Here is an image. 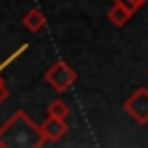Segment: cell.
<instances>
[{
    "mask_svg": "<svg viewBox=\"0 0 148 148\" xmlns=\"http://www.w3.org/2000/svg\"><path fill=\"white\" fill-rule=\"evenodd\" d=\"M76 72L65 62V60H56L46 72H44V81L56 90V92H65L76 83Z\"/></svg>",
    "mask_w": 148,
    "mask_h": 148,
    "instance_id": "2",
    "label": "cell"
},
{
    "mask_svg": "<svg viewBox=\"0 0 148 148\" xmlns=\"http://www.w3.org/2000/svg\"><path fill=\"white\" fill-rule=\"evenodd\" d=\"M46 113L53 116V118H62V120H67V116H69V106L65 104V99H53V102L46 106Z\"/></svg>",
    "mask_w": 148,
    "mask_h": 148,
    "instance_id": "7",
    "label": "cell"
},
{
    "mask_svg": "<svg viewBox=\"0 0 148 148\" xmlns=\"http://www.w3.org/2000/svg\"><path fill=\"white\" fill-rule=\"evenodd\" d=\"M39 132H42L44 143L60 141V139L67 134V120H62V118H53V116H46V120L39 125Z\"/></svg>",
    "mask_w": 148,
    "mask_h": 148,
    "instance_id": "4",
    "label": "cell"
},
{
    "mask_svg": "<svg viewBox=\"0 0 148 148\" xmlns=\"http://www.w3.org/2000/svg\"><path fill=\"white\" fill-rule=\"evenodd\" d=\"M132 16H134V14H132L127 7L118 5V2H113V5L109 7V12H106V18H109V21H111V25H116V28H123Z\"/></svg>",
    "mask_w": 148,
    "mask_h": 148,
    "instance_id": "6",
    "label": "cell"
},
{
    "mask_svg": "<svg viewBox=\"0 0 148 148\" xmlns=\"http://www.w3.org/2000/svg\"><path fill=\"white\" fill-rule=\"evenodd\" d=\"M44 146L39 125L30 120L25 111H14L0 125V148H39Z\"/></svg>",
    "mask_w": 148,
    "mask_h": 148,
    "instance_id": "1",
    "label": "cell"
},
{
    "mask_svg": "<svg viewBox=\"0 0 148 148\" xmlns=\"http://www.w3.org/2000/svg\"><path fill=\"white\" fill-rule=\"evenodd\" d=\"M21 21H23V28H25L28 32H39V30H44V25H46V16H44V12L37 9V7L28 9Z\"/></svg>",
    "mask_w": 148,
    "mask_h": 148,
    "instance_id": "5",
    "label": "cell"
},
{
    "mask_svg": "<svg viewBox=\"0 0 148 148\" xmlns=\"http://www.w3.org/2000/svg\"><path fill=\"white\" fill-rule=\"evenodd\" d=\"M23 51H25V44H23V46H21V49H18V51H16L14 56H12V58H7V60H5L2 65H0V74H2V67H5V65H9V62H12L14 58H18V53H23ZM7 95H9V90H7V83H5V79L0 76V104H2L5 99H7Z\"/></svg>",
    "mask_w": 148,
    "mask_h": 148,
    "instance_id": "8",
    "label": "cell"
},
{
    "mask_svg": "<svg viewBox=\"0 0 148 148\" xmlns=\"http://www.w3.org/2000/svg\"><path fill=\"white\" fill-rule=\"evenodd\" d=\"M125 113H130V118L139 125H148V88L139 86L125 102H123Z\"/></svg>",
    "mask_w": 148,
    "mask_h": 148,
    "instance_id": "3",
    "label": "cell"
},
{
    "mask_svg": "<svg viewBox=\"0 0 148 148\" xmlns=\"http://www.w3.org/2000/svg\"><path fill=\"white\" fill-rule=\"evenodd\" d=\"M113 2H118V5L127 7V9L132 12V14H136V12H139V9H141V7H143V5L148 2V0H113Z\"/></svg>",
    "mask_w": 148,
    "mask_h": 148,
    "instance_id": "9",
    "label": "cell"
}]
</instances>
